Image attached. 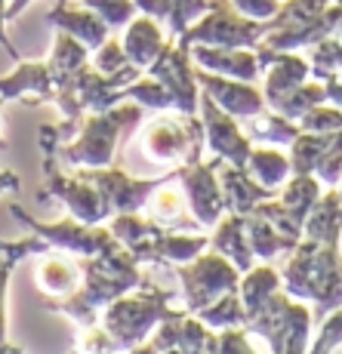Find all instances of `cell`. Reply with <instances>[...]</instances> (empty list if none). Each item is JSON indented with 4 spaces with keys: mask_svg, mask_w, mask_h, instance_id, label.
<instances>
[{
    "mask_svg": "<svg viewBox=\"0 0 342 354\" xmlns=\"http://www.w3.org/2000/svg\"><path fill=\"white\" fill-rule=\"evenodd\" d=\"M80 265V283L71 296L50 299L46 311L65 315L78 326H93L99 321V311L111 305L118 296L129 290L145 287V277L139 271V259L129 250L118 256H78Z\"/></svg>",
    "mask_w": 342,
    "mask_h": 354,
    "instance_id": "obj_1",
    "label": "cell"
},
{
    "mask_svg": "<svg viewBox=\"0 0 342 354\" xmlns=\"http://www.w3.org/2000/svg\"><path fill=\"white\" fill-rule=\"evenodd\" d=\"M84 6L96 10L102 19H105L108 28H127V22L136 16V0H84Z\"/></svg>",
    "mask_w": 342,
    "mask_h": 354,
    "instance_id": "obj_18",
    "label": "cell"
},
{
    "mask_svg": "<svg viewBox=\"0 0 342 354\" xmlns=\"http://www.w3.org/2000/svg\"><path fill=\"white\" fill-rule=\"evenodd\" d=\"M148 77L161 80L163 90L170 93V99L176 102V108H182L186 114L195 111L197 102V86L195 77L188 71V59H186V46H163L161 56L148 65Z\"/></svg>",
    "mask_w": 342,
    "mask_h": 354,
    "instance_id": "obj_7",
    "label": "cell"
},
{
    "mask_svg": "<svg viewBox=\"0 0 342 354\" xmlns=\"http://www.w3.org/2000/svg\"><path fill=\"white\" fill-rule=\"evenodd\" d=\"M3 105H6V102L0 99V118H3ZM6 148H10V142H6V136L0 133V151H6Z\"/></svg>",
    "mask_w": 342,
    "mask_h": 354,
    "instance_id": "obj_24",
    "label": "cell"
},
{
    "mask_svg": "<svg viewBox=\"0 0 342 354\" xmlns=\"http://www.w3.org/2000/svg\"><path fill=\"white\" fill-rule=\"evenodd\" d=\"M201 102H204V118H207V133H210V145H213V151L225 154V158H231L235 163H244V160L250 158L247 142H244L241 136L235 133V129L225 124V118L216 111L213 99L204 96Z\"/></svg>",
    "mask_w": 342,
    "mask_h": 354,
    "instance_id": "obj_15",
    "label": "cell"
},
{
    "mask_svg": "<svg viewBox=\"0 0 342 354\" xmlns=\"http://www.w3.org/2000/svg\"><path fill=\"white\" fill-rule=\"evenodd\" d=\"M34 277H37V287L50 299H65L78 290L80 265H78V259L59 256V250H53V253H44V259L37 262Z\"/></svg>",
    "mask_w": 342,
    "mask_h": 354,
    "instance_id": "obj_12",
    "label": "cell"
},
{
    "mask_svg": "<svg viewBox=\"0 0 342 354\" xmlns=\"http://www.w3.org/2000/svg\"><path fill=\"white\" fill-rule=\"evenodd\" d=\"M84 65H90V50L80 44L78 37H71L68 31H59L56 40H53L50 59H46V68L53 74V84L62 86L71 74H78Z\"/></svg>",
    "mask_w": 342,
    "mask_h": 354,
    "instance_id": "obj_14",
    "label": "cell"
},
{
    "mask_svg": "<svg viewBox=\"0 0 342 354\" xmlns=\"http://www.w3.org/2000/svg\"><path fill=\"white\" fill-rule=\"evenodd\" d=\"M22 192V182L12 169H0V194H16Z\"/></svg>",
    "mask_w": 342,
    "mask_h": 354,
    "instance_id": "obj_22",
    "label": "cell"
},
{
    "mask_svg": "<svg viewBox=\"0 0 342 354\" xmlns=\"http://www.w3.org/2000/svg\"><path fill=\"white\" fill-rule=\"evenodd\" d=\"M31 0H10V6H6V22H12V19H19L25 10H28Z\"/></svg>",
    "mask_w": 342,
    "mask_h": 354,
    "instance_id": "obj_23",
    "label": "cell"
},
{
    "mask_svg": "<svg viewBox=\"0 0 342 354\" xmlns=\"http://www.w3.org/2000/svg\"><path fill=\"white\" fill-rule=\"evenodd\" d=\"M6 6H10V0H0V46L6 50V56L12 59V62H19V50L12 46V40H10V34H6Z\"/></svg>",
    "mask_w": 342,
    "mask_h": 354,
    "instance_id": "obj_21",
    "label": "cell"
},
{
    "mask_svg": "<svg viewBox=\"0 0 342 354\" xmlns=\"http://www.w3.org/2000/svg\"><path fill=\"white\" fill-rule=\"evenodd\" d=\"M16 259L0 256V351H19L10 342V311H6V299H10V281L16 271Z\"/></svg>",
    "mask_w": 342,
    "mask_h": 354,
    "instance_id": "obj_17",
    "label": "cell"
},
{
    "mask_svg": "<svg viewBox=\"0 0 342 354\" xmlns=\"http://www.w3.org/2000/svg\"><path fill=\"white\" fill-rule=\"evenodd\" d=\"M201 84L207 86V96H213L216 102H222L228 111L235 114H253L259 108V96L250 90V86H237V84H225V80L207 77L201 74Z\"/></svg>",
    "mask_w": 342,
    "mask_h": 354,
    "instance_id": "obj_16",
    "label": "cell"
},
{
    "mask_svg": "<svg viewBox=\"0 0 342 354\" xmlns=\"http://www.w3.org/2000/svg\"><path fill=\"white\" fill-rule=\"evenodd\" d=\"M253 167H256L259 182H265V185L278 182L280 176L287 173V160L280 158V154H271V151H259V154H253Z\"/></svg>",
    "mask_w": 342,
    "mask_h": 354,
    "instance_id": "obj_20",
    "label": "cell"
},
{
    "mask_svg": "<svg viewBox=\"0 0 342 354\" xmlns=\"http://www.w3.org/2000/svg\"><path fill=\"white\" fill-rule=\"evenodd\" d=\"M44 22L59 31H68L71 37H78L87 50H99L108 40V34H111L105 19L96 10H90V6H71L68 0H56L50 6V12L44 16Z\"/></svg>",
    "mask_w": 342,
    "mask_h": 354,
    "instance_id": "obj_9",
    "label": "cell"
},
{
    "mask_svg": "<svg viewBox=\"0 0 342 354\" xmlns=\"http://www.w3.org/2000/svg\"><path fill=\"white\" fill-rule=\"evenodd\" d=\"M12 219L22 222L25 228H31L37 237H44L53 250L59 253H74V256H118L124 253L127 247H120L118 237L111 234V228H102V225H87V222H78L74 216L59 222H40L34 216L25 213L19 203L10 207Z\"/></svg>",
    "mask_w": 342,
    "mask_h": 354,
    "instance_id": "obj_4",
    "label": "cell"
},
{
    "mask_svg": "<svg viewBox=\"0 0 342 354\" xmlns=\"http://www.w3.org/2000/svg\"><path fill=\"white\" fill-rule=\"evenodd\" d=\"M197 145H201V127L179 124L173 118H154L142 133V148L157 163L170 160H197Z\"/></svg>",
    "mask_w": 342,
    "mask_h": 354,
    "instance_id": "obj_5",
    "label": "cell"
},
{
    "mask_svg": "<svg viewBox=\"0 0 342 354\" xmlns=\"http://www.w3.org/2000/svg\"><path fill=\"white\" fill-rule=\"evenodd\" d=\"M93 53H96L93 68H96V71H102V74H118L120 68L129 65L124 46H120V40H111V37H108L105 44H102L99 50H93Z\"/></svg>",
    "mask_w": 342,
    "mask_h": 354,
    "instance_id": "obj_19",
    "label": "cell"
},
{
    "mask_svg": "<svg viewBox=\"0 0 342 354\" xmlns=\"http://www.w3.org/2000/svg\"><path fill=\"white\" fill-rule=\"evenodd\" d=\"M56 96V84L46 62H28L19 59L10 74L0 77V99L16 102V99H31V102H53Z\"/></svg>",
    "mask_w": 342,
    "mask_h": 354,
    "instance_id": "obj_10",
    "label": "cell"
},
{
    "mask_svg": "<svg viewBox=\"0 0 342 354\" xmlns=\"http://www.w3.org/2000/svg\"><path fill=\"white\" fill-rule=\"evenodd\" d=\"M78 173H84L87 179H93L99 185V192L105 194L111 213H139L145 207L148 194L161 185V179H136L120 167H78Z\"/></svg>",
    "mask_w": 342,
    "mask_h": 354,
    "instance_id": "obj_6",
    "label": "cell"
},
{
    "mask_svg": "<svg viewBox=\"0 0 342 354\" xmlns=\"http://www.w3.org/2000/svg\"><path fill=\"white\" fill-rule=\"evenodd\" d=\"M213 167L216 163H188V167L179 169V179H182V188H186L188 201H191V209H195L197 222L210 225V222L219 219L222 213V197H219V185L213 179Z\"/></svg>",
    "mask_w": 342,
    "mask_h": 354,
    "instance_id": "obj_11",
    "label": "cell"
},
{
    "mask_svg": "<svg viewBox=\"0 0 342 354\" xmlns=\"http://www.w3.org/2000/svg\"><path fill=\"white\" fill-rule=\"evenodd\" d=\"M179 277H182V283H186L188 311H197V308H204V305H210L213 299H219L235 283L225 259H216V256H204V259H197L195 265H188V268H179Z\"/></svg>",
    "mask_w": 342,
    "mask_h": 354,
    "instance_id": "obj_8",
    "label": "cell"
},
{
    "mask_svg": "<svg viewBox=\"0 0 342 354\" xmlns=\"http://www.w3.org/2000/svg\"><path fill=\"white\" fill-rule=\"evenodd\" d=\"M170 292L163 290H148L139 287V292H124L111 305H105L102 315V330L111 336L114 348H139L145 342V336L154 330L163 317H170L173 311L167 308Z\"/></svg>",
    "mask_w": 342,
    "mask_h": 354,
    "instance_id": "obj_3",
    "label": "cell"
},
{
    "mask_svg": "<svg viewBox=\"0 0 342 354\" xmlns=\"http://www.w3.org/2000/svg\"><path fill=\"white\" fill-rule=\"evenodd\" d=\"M142 120V105H114L108 111H96L84 118L80 136L71 145H56V154H62L71 167H111L118 160V148Z\"/></svg>",
    "mask_w": 342,
    "mask_h": 354,
    "instance_id": "obj_2",
    "label": "cell"
},
{
    "mask_svg": "<svg viewBox=\"0 0 342 354\" xmlns=\"http://www.w3.org/2000/svg\"><path fill=\"white\" fill-rule=\"evenodd\" d=\"M120 46H124V53H127V62L148 68L161 56V50L167 44H163V34L152 16H139V19L133 16L127 22V34H124V40H120Z\"/></svg>",
    "mask_w": 342,
    "mask_h": 354,
    "instance_id": "obj_13",
    "label": "cell"
}]
</instances>
